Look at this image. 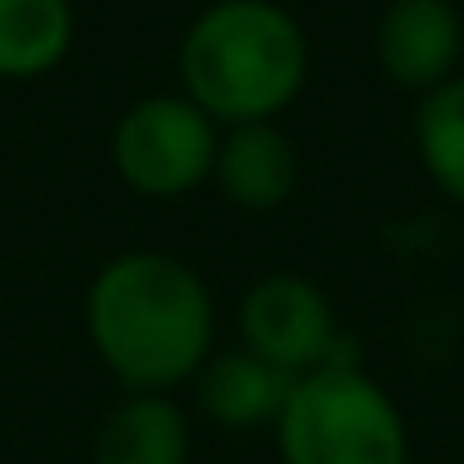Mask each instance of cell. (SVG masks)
Listing matches in <instances>:
<instances>
[{"label":"cell","instance_id":"52a82bcc","mask_svg":"<svg viewBox=\"0 0 464 464\" xmlns=\"http://www.w3.org/2000/svg\"><path fill=\"white\" fill-rule=\"evenodd\" d=\"M290 374L275 370L270 360L250 354L245 344L235 350H215L200 364V374L190 380L195 390V410L225 434H255V430H275L285 400H290Z\"/></svg>","mask_w":464,"mask_h":464},{"label":"cell","instance_id":"6da1fadb","mask_svg":"<svg viewBox=\"0 0 464 464\" xmlns=\"http://www.w3.org/2000/svg\"><path fill=\"white\" fill-rule=\"evenodd\" d=\"M85 334L121 394H175L215 354V295L170 250H121L85 285Z\"/></svg>","mask_w":464,"mask_h":464},{"label":"cell","instance_id":"5b68a950","mask_svg":"<svg viewBox=\"0 0 464 464\" xmlns=\"http://www.w3.org/2000/svg\"><path fill=\"white\" fill-rule=\"evenodd\" d=\"M235 324H240V344L260 360H270L275 370H285L290 380L320 370V364H344L360 360L354 350H344L340 320H334L330 295L314 280L295 270H270L240 295V310H235Z\"/></svg>","mask_w":464,"mask_h":464},{"label":"cell","instance_id":"9c48e42d","mask_svg":"<svg viewBox=\"0 0 464 464\" xmlns=\"http://www.w3.org/2000/svg\"><path fill=\"white\" fill-rule=\"evenodd\" d=\"M195 434L175 394H121L95 430V464H190Z\"/></svg>","mask_w":464,"mask_h":464},{"label":"cell","instance_id":"8fae6325","mask_svg":"<svg viewBox=\"0 0 464 464\" xmlns=\"http://www.w3.org/2000/svg\"><path fill=\"white\" fill-rule=\"evenodd\" d=\"M410 135L430 185L464 210V71L444 81L440 91L420 95Z\"/></svg>","mask_w":464,"mask_h":464},{"label":"cell","instance_id":"8992f818","mask_svg":"<svg viewBox=\"0 0 464 464\" xmlns=\"http://www.w3.org/2000/svg\"><path fill=\"white\" fill-rule=\"evenodd\" d=\"M464 15L454 0H390L374 21V65L390 85L430 95L459 75Z\"/></svg>","mask_w":464,"mask_h":464},{"label":"cell","instance_id":"277c9868","mask_svg":"<svg viewBox=\"0 0 464 464\" xmlns=\"http://www.w3.org/2000/svg\"><path fill=\"white\" fill-rule=\"evenodd\" d=\"M220 125L180 91L130 101L111 125V170L145 200H185L210 185Z\"/></svg>","mask_w":464,"mask_h":464},{"label":"cell","instance_id":"30bf717a","mask_svg":"<svg viewBox=\"0 0 464 464\" xmlns=\"http://www.w3.org/2000/svg\"><path fill=\"white\" fill-rule=\"evenodd\" d=\"M71 51L75 0H0V81H45Z\"/></svg>","mask_w":464,"mask_h":464},{"label":"cell","instance_id":"ba28073f","mask_svg":"<svg viewBox=\"0 0 464 464\" xmlns=\"http://www.w3.org/2000/svg\"><path fill=\"white\" fill-rule=\"evenodd\" d=\"M210 185L235 210H250V215L280 210L300 185V150L280 130V121L230 125V130H220Z\"/></svg>","mask_w":464,"mask_h":464},{"label":"cell","instance_id":"3957f363","mask_svg":"<svg viewBox=\"0 0 464 464\" xmlns=\"http://www.w3.org/2000/svg\"><path fill=\"white\" fill-rule=\"evenodd\" d=\"M270 434L280 464H410L414 454L400 400L360 360L300 374Z\"/></svg>","mask_w":464,"mask_h":464},{"label":"cell","instance_id":"7a4b0ae2","mask_svg":"<svg viewBox=\"0 0 464 464\" xmlns=\"http://www.w3.org/2000/svg\"><path fill=\"white\" fill-rule=\"evenodd\" d=\"M180 95L220 130L280 121L310 81V35L280 0H210L180 35Z\"/></svg>","mask_w":464,"mask_h":464}]
</instances>
